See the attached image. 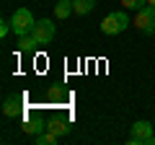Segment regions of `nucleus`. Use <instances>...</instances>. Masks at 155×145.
Instances as JSON below:
<instances>
[{"mask_svg":"<svg viewBox=\"0 0 155 145\" xmlns=\"http://www.w3.org/2000/svg\"><path fill=\"white\" fill-rule=\"evenodd\" d=\"M129 23H132V21H129V16L124 11H111L109 16L101 21V31H104L106 36H114V34H122Z\"/></svg>","mask_w":155,"mask_h":145,"instance_id":"nucleus-1","label":"nucleus"},{"mask_svg":"<svg viewBox=\"0 0 155 145\" xmlns=\"http://www.w3.org/2000/svg\"><path fill=\"white\" fill-rule=\"evenodd\" d=\"M34 13L28 11V8H18L16 13L11 16V26H13V31H16V36H26V34H31L34 31Z\"/></svg>","mask_w":155,"mask_h":145,"instance_id":"nucleus-2","label":"nucleus"},{"mask_svg":"<svg viewBox=\"0 0 155 145\" xmlns=\"http://www.w3.org/2000/svg\"><path fill=\"white\" fill-rule=\"evenodd\" d=\"M129 145H155V135H153V124L147 119H140L132 124V137L127 140Z\"/></svg>","mask_w":155,"mask_h":145,"instance_id":"nucleus-3","label":"nucleus"},{"mask_svg":"<svg viewBox=\"0 0 155 145\" xmlns=\"http://www.w3.org/2000/svg\"><path fill=\"white\" fill-rule=\"evenodd\" d=\"M132 23L137 26V31H142V34H147V36H153V34H155V8H153V5L140 8Z\"/></svg>","mask_w":155,"mask_h":145,"instance_id":"nucleus-4","label":"nucleus"},{"mask_svg":"<svg viewBox=\"0 0 155 145\" xmlns=\"http://www.w3.org/2000/svg\"><path fill=\"white\" fill-rule=\"evenodd\" d=\"M31 34L39 39V44H49V42L54 39V34H57V26H54V21H49V18H41V21L34 23Z\"/></svg>","mask_w":155,"mask_h":145,"instance_id":"nucleus-5","label":"nucleus"},{"mask_svg":"<svg viewBox=\"0 0 155 145\" xmlns=\"http://www.w3.org/2000/svg\"><path fill=\"white\" fill-rule=\"evenodd\" d=\"M21 112H23V99L21 96H8L5 101H3V114L5 117H21Z\"/></svg>","mask_w":155,"mask_h":145,"instance_id":"nucleus-6","label":"nucleus"},{"mask_svg":"<svg viewBox=\"0 0 155 145\" xmlns=\"http://www.w3.org/2000/svg\"><path fill=\"white\" fill-rule=\"evenodd\" d=\"M72 13H75V8H72V0H57V5H54V16L60 18V21L70 18Z\"/></svg>","mask_w":155,"mask_h":145,"instance_id":"nucleus-7","label":"nucleus"},{"mask_svg":"<svg viewBox=\"0 0 155 145\" xmlns=\"http://www.w3.org/2000/svg\"><path fill=\"white\" fill-rule=\"evenodd\" d=\"M47 132H52V135H67L70 132V122H65V119H52V122H47Z\"/></svg>","mask_w":155,"mask_h":145,"instance_id":"nucleus-8","label":"nucleus"},{"mask_svg":"<svg viewBox=\"0 0 155 145\" xmlns=\"http://www.w3.org/2000/svg\"><path fill=\"white\" fill-rule=\"evenodd\" d=\"M47 130V124L41 122V119H26V122H23V132H28V135H39V132H44Z\"/></svg>","mask_w":155,"mask_h":145,"instance_id":"nucleus-9","label":"nucleus"},{"mask_svg":"<svg viewBox=\"0 0 155 145\" xmlns=\"http://www.w3.org/2000/svg\"><path fill=\"white\" fill-rule=\"evenodd\" d=\"M72 8H75L78 16H88L96 8V0H72Z\"/></svg>","mask_w":155,"mask_h":145,"instance_id":"nucleus-10","label":"nucleus"},{"mask_svg":"<svg viewBox=\"0 0 155 145\" xmlns=\"http://www.w3.org/2000/svg\"><path fill=\"white\" fill-rule=\"evenodd\" d=\"M36 47H39V39L34 36V34H26V36L18 39V49H21V52H34Z\"/></svg>","mask_w":155,"mask_h":145,"instance_id":"nucleus-11","label":"nucleus"},{"mask_svg":"<svg viewBox=\"0 0 155 145\" xmlns=\"http://www.w3.org/2000/svg\"><path fill=\"white\" fill-rule=\"evenodd\" d=\"M34 143L36 145H54L57 143V135H52V132H39V135H34Z\"/></svg>","mask_w":155,"mask_h":145,"instance_id":"nucleus-12","label":"nucleus"},{"mask_svg":"<svg viewBox=\"0 0 155 145\" xmlns=\"http://www.w3.org/2000/svg\"><path fill=\"white\" fill-rule=\"evenodd\" d=\"M124 8H132V11H140V8L147 5V0H122Z\"/></svg>","mask_w":155,"mask_h":145,"instance_id":"nucleus-13","label":"nucleus"},{"mask_svg":"<svg viewBox=\"0 0 155 145\" xmlns=\"http://www.w3.org/2000/svg\"><path fill=\"white\" fill-rule=\"evenodd\" d=\"M11 31H13L11 21H3V23H0V36H3V39H5V36H8V34H11Z\"/></svg>","mask_w":155,"mask_h":145,"instance_id":"nucleus-14","label":"nucleus"},{"mask_svg":"<svg viewBox=\"0 0 155 145\" xmlns=\"http://www.w3.org/2000/svg\"><path fill=\"white\" fill-rule=\"evenodd\" d=\"M147 5H153V8H155V0H147Z\"/></svg>","mask_w":155,"mask_h":145,"instance_id":"nucleus-15","label":"nucleus"}]
</instances>
